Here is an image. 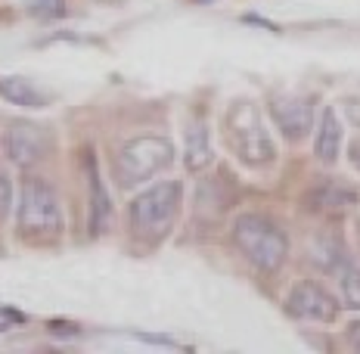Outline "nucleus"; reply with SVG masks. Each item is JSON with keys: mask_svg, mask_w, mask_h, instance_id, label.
Masks as SVG:
<instances>
[{"mask_svg": "<svg viewBox=\"0 0 360 354\" xmlns=\"http://www.w3.org/2000/svg\"><path fill=\"white\" fill-rule=\"evenodd\" d=\"M63 206L44 177L28 175L19 184V202H16V233L28 243H53L63 236Z\"/></svg>", "mask_w": 360, "mask_h": 354, "instance_id": "f257e3e1", "label": "nucleus"}, {"mask_svg": "<svg viewBox=\"0 0 360 354\" xmlns=\"http://www.w3.org/2000/svg\"><path fill=\"white\" fill-rule=\"evenodd\" d=\"M233 246L261 274H276L289 258V236L267 215L245 212L233 221Z\"/></svg>", "mask_w": 360, "mask_h": 354, "instance_id": "f03ea898", "label": "nucleus"}, {"mask_svg": "<svg viewBox=\"0 0 360 354\" xmlns=\"http://www.w3.org/2000/svg\"><path fill=\"white\" fill-rule=\"evenodd\" d=\"M184 202V187L180 180H159V184L146 187L143 193L134 196L131 208H127V224L131 233L143 243H159L174 227V217Z\"/></svg>", "mask_w": 360, "mask_h": 354, "instance_id": "7ed1b4c3", "label": "nucleus"}, {"mask_svg": "<svg viewBox=\"0 0 360 354\" xmlns=\"http://www.w3.org/2000/svg\"><path fill=\"white\" fill-rule=\"evenodd\" d=\"M224 137H227L230 149L236 153V159L249 168H267L276 159V146L270 137L264 118L255 103L236 100L224 115Z\"/></svg>", "mask_w": 360, "mask_h": 354, "instance_id": "20e7f679", "label": "nucleus"}, {"mask_svg": "<svg viewBox=\"0 0 360 354\" xmlns=\"http://www.w3.org/2000/svg\"><path fill=\"white\" fill-rule=\"evenodd\" d=\"M171 162H174V146L168 137H159V134L134 137L122 143L115 153V180L131 190V187L159 177Z\"/></svg>", "mask_w": 360, "mask_h": 354, "instance_id": "39448f33", "label": "nucleus"}, {"mask_svg": "<svg viewBox=\"0 0 360 354\" xmlns=\"http://www.w3.org/2000/svg\"><path fill=\"white\" fill-rule=\"evenodd\" d=\"M50 137L41 125L34 122H10L4 131V156L10 159L16 168L28 171L34 165H41L47 159Z\"/></svg>", "mask_w": 360, "mask_h": 354, "instance_id": "423d86ee", "label": "nucleus"}, {"mask_svg": "<svg viewBox=\"0 0 360 354\" xmlns=\"http://www.w3.org/2000/svg\"><path fill=\"white\" fill-rule=\"evenodd\" d=\"M339 301H335L320 283H295L292 292L286 296V311L298 320H311V323H333L339 317Z\"/></svg>", "mask_w": 360, "mask_h": 354, "instance_id": "0eeeda50", "label": "nucleus"}, {"mask_svg": "<svg viewBox=\"0 0 360 354\" xmlns=\"http://www.w3.org/2000/svg\"><path fill=\"white\" fill-rule=\"evenodd\" d=\"M81 168H84V180H87V230L90 236H103L112 224V199L109 190L103 184L100 165L90 153L81 156Z\"/></svg>", "mask_w": 360, "mask_h": 354, "instance_id": "6e6552de", "label": "nucleus"}, {"mask_svg": "<svg viewBox=\"0 0 360 354\" xmlns=\"http://www.w3.org/2000/svg\"><path fill=\"white\" fill-rule=\"evenodd\" d=\"M270 118L276 122V127L283 131V137L289 140H302L311 134L314 127V103L307 96L295 94H280L270 100Z\"/></svg>", "mask_w": 360, "mask_h": 354, "instance_id": "1a4fd4ad", "label": "nucleus"}, {"mask_svg": "<svg viewBox=\"0 0 360 354\" xmlns=\"http://www.w3.org/2000/svg\"><path fill=\"white\" fill-rule=\"evenodd\" d=\"M360 202V193L339 177H323L304 193V208L317 215H342Z\"/></svg>", "mask_w": 360, "mask_h": 354, "instance_id": "9d476101", "label": "nucleus"}, {"mask_svg": "<svg viewBox=\"0 0 360 354\" xmlns=\"http://www.w3.org/2000/svg\"><path fill=\"white\" fill-rule=\"evenodd\" d=\"M342 153V122L335 115L333 106L323 109L317 125V134H314V156H317L323 165H333Z\"/></svg>", "mask_w": 360, "mask_h": 354, "instance_id": "9b49d317", "label": "nucleus"}, {"mask_svg": "<svg viewBox=\"0 0 360 354\" xmlns=\"http://www.w3.org/2000/svg\"><path fill=\"white\" fill-rule=\"evenodd\" d=\"M311 261L323 270V274L335 277L345 261H351V255H348V248L342 246L339 236H333V233H320V236L311 243Z\"/></svg>", "mask_w": 360, "mask_h": 354, "instance_id": "f8f14e48", "label": "nucleus"}, {"mask_svg": "<svg viewBox=\"0 0 360 354\" xmlns=\"http://www.w3.org/2000/svg\"><path fill=\"white\" fill-rule=\"evenodd\" d=\"M184 162L190 171H205L208 165H212V134H208L205 122H196L186 127Z\"/></svg>", "mask_w": 360, "mask_h": 354, "instance_id": "ddd939ff", "label": "nucleus"}, {"mask_svg": "<svg viewBox=\"0 0 360 354\" xmlns=\"http://www.w3.org/2000/svg\"><path fill=\"white\" fill-rule=\"evenodd\" d=\"M0 96L13 106H22V109H44L47 106V96L44 90H37L32 81L25 78H0Z\"/></svg>", "mask_w": 360, "mask_h": 354, "instance_id": "4468645a", "label": "nucleus"}, {"mask_svg": "<svg viewBox=\"0 0 360 354\" xmlns=\"http://www.w3.org/2000/svg\"><path fill=\"white\" fill-rule=\"evenodd\" d=\"M339 280V292H342V305L351 311H360V265H354V258L345 261L342 270L335 274Z\"/></svg>", "mask_w": 360, "mask_h": 354, "instance_id": "2eb2a0df", "label": "nucleus"}, {"mask_svg": "<svg viewBox=\"0 0 360 354\" xmlns=\"http://www.w3.org/2000/svg\"><path fill=\"white\" fill-rule=\"evenodd\" d=\"M65 13V0H34V16L41 19H56Z\"/></svg>", "mask_w": 360, "mask_h": 354, "instance_id": "dca6fc26", "label": "nucleus"}, {"mask_svg": "<svg viewBox=\"0 0 360 354\" xmlns=\"http://www.w3.org/2000/svg\"><path fill=\"white\" fill-rule=\"evenodd\" d=\"M10 202H13V184H10V177L0 171V217L10 212Z\"/></svg>", "mask_w": 360, "mask_h": 354, "instance_id": "f3484780", "label": "nucleus"}, {"mask_svg": "<svg viewBox=\"0 0 360 354\" xmlns=\"http://www.w3.org/2000/svg\"><path fill=\"white\" fill-rule=\"evenodd\" d=\"M25 317L22 314H16V311H10V308H0V329H10L13 323H22Z\"/></svg>", "mask_w": 360, "mask_h": 354, "instance_id": "a211bd4d", "label": "nucleus"}, {"mask_svg": "<svg viewBox=\"0 0 360 354\" xmlns=\"http://www.w3.org/2000/svg\"><path fill=\"white\" fill-rule=\"evenodd\" d=\"M345 336H348V345H351V348L360 351V320L351 323V327H348V333H345Z\"/></svg>", "mask_w": 360, "mask_h": 354, "instance_id": "6ab92c4d", "label": "nucleus"}, {"mask_svg": "<svg viewBox=\"0 0 360 354\" xmlns=\"http://www.w3.org/2000/svg\"><path fill=\"white\" fill-rule=\"evenodd\" d=\"M348 159H351V165H354V168L360 171V140H354L348 146Z\"/></svg>", "mask_w": 360, "mask_h": 354, "instance_id": "aec40b11", "label": "nucleus"}, {"mask_svg": "<svg viewBox=\"0 0 360 354\" xmlns=\"http://www.w3.org/2000/svg\"><path fill=\"white\" fill-rule=\"evenodd\" d=\"M357 246H360V217H357Z\"/></svg>", "mask_w": 360, "mask_h": 354, "instance_id": "412c9836", "label": "nucleus"}]
</instances>
